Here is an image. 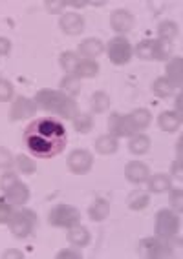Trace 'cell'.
Segmentation results:
<instances>
[{
    "label": "cell",
    "instance_id": "1",
    "mask_svg": "<svg viewBox=\"0 0 183 259\" xmlns=\"http://www.w3.org/2000/svg\"><path fill=\"white\" fill-rule=\"evenodd\" d=\"M24 146L39 159H51L66 148L68 132L57 117H37L24 130Z\"/></svg>",
    "mask_w": 183,
    "mask_h": 259
},
{
    "label": "cell",
    "instance_id": "2",
    "mask_svg": "<svg viewBox=\"0 0 183 259\" xmlns=\"http://www.w3.org/2000/svg\"><path fill=\"white\" fill-rule=\"evenodd\" d=\"M37 106L42 108V110H48V111H55V113H61L62 117H66V119H75L77 117V104L73 100H70L68 97H64L62 93L59 91H53V90H44V91H39L37 95Z\"/></svg>",
    "mask_w": 183,
    "mask_h": 259
},
{
    "label": "cell",
    "instance_id": "3",
    "mask_svg": "<svg viewBox=\"0 0 183 259\" xmlns=\"http://www.w3.org/2000/svg\"><path fill=\"white\" fill-rule=\"evenodd\" d=\"M35 224V214L30 210H22L19 214H13L10 219V228L17 237H26L28 234H31Z\"/></svg>",
    "mask_w": 183,
    "mask_h": 259
},
{
    "label": "cell",
    "instance_id": "4",
    "mask_svg": "<svg viewBox=\"0 0 183 259\" xmlns=\"http://www.w3.org/2000/svg\"><path fill=\"white\" fill-rule=\"evenodd\" d=\"M108 55H110V60L114 64H127L130 57H132V48H130V44H128V40L125 37H116L108 44Z\"/></svg>",
    "mask_w": 183,
    "mask_h": 259
},
{
    "label": "cell",
    "instance_id": "5",
    "mask_svg": "<svg viewBox=\"0 0 183 259\" xmlns=\"http://www.w3.org/2000/svg\"><path fill=\"white\" fill-rule=\"evenodd\" d=\"M50 223L53 226H73L79 223V212L71 206H66V204H59L51 210Z\"/></svg>",
    "mask_w": 183,
    "mask_h": 259
},
{
    "label": "cell",
    "instance_id": "6",
    "mask_svg": "<svg viewBox=\"0 0 183 259\" xmlns=\"http://www.w3.org/2000/svg\"><path fill=\"white\" fill-rule=\"evenodd\" d=\"M178 217L174 214H170L168 210H161L158 214V221H156V232H158L161 237H168L172 235L174 232H178Z\"/></svg>",
    "mask_w": 183,
    "mask_h": 259
},
{
    "label": "cell",
    "instance_id": "7",
    "mask_svg": "<svg viewBox=\"0 0 183 259\" xmlns=\"http://www.w3.org/2000/svg\"><path fill=\"white\" fill-rule=\"evenodd\" d=\"M139 254L145 257H167V255H170V250L163 239H147L141 241V244H139Z\"/></svg>",
    "mask_w": 183,
    "mask_h": 259
},
{
    "label": "cell",
    "instance_id": "8",
    "mask_svg": "<svg viewBox=\"0 0 183 259\" xmlns=\"http://www.w3.org/2000/svg\"><path fill=\"white\" fill-rule=\"evenodd\" d=\"M68 166H70L75 174H84L92 166V155L84 150H77L68 157Z\"/></svg>",
    "mask_w": 183,
    "mask_h": 259
},
{
    "label": "cell",
    "instance_id": "9",
    "mask_svg": "<svg viewBox=\"0 0 183 259\" xmlns=\"http://www.w3.org/2000/svg\"><path fill=\"white\" fill-rule=\"evenodd\" d=\"M108 126L112 130V134L117 135V137H127V135H130L134 130H136L128 117H125V115H117V113H114L112 117H110Z\"/></svg>",
    "mask_w": 183,
    "mask_h": 259
},
{
    "label": "cell",
    "instance_id": "10",
    "mask_svg": "<svg viewBox=\"0 0 183 259\" xmlns=\"http://www.w3.org/2000/svg\"><path fill=\"white\" fill-rule=\"evenodd\" d=\"M33 113H35V104H31L30 100L24 99V97H19V99L13 102L11 119H24V117H30V115Z\"/></svg>",
    "mask_w": 183,
    "mask_h": 259
},
{
    "label": "cell",
    "instance_id": "11",
    "mask_svg": "<svg viewBox=\"0 0 183 259\" xmlns=\"http://www.w3.org/2000/svg\"><path fill=\"white\" fill-rule=\"evenodd\" d=\"M132 24H134V19L130 17L128 11H116L112 15V28L116 31H130L132 30Z\"/></svg>",
    "mask_w": 183,
    "mask_h": 259
},
{
    "label": "cell",
    "instance_id": "12",
    "mask_svg": "<svg viewBox=\"0 0 183 259\" xmlns=\"http://www.w3.org/2000/svg\"><path fill=\"white\" fill-rule=\"evenodd\" d=\"M127 177L132 183H143L148 177V168L141 163H130L127 166Z\"/></svg>",
    "mask_w": 183,
    "mask_h": 259
},
{
    "label": "cell",
    "instance_id": "13",
    "mask_svg": "<svg viewBox=\"0 0 183 259\" xmlns=\"http://www.w3.org/2000/svg\"><path fill=\"white\" fill-rule=\"evenodd\" d=\"M62 30L70 33V35H77L82 31V19L79 15H73V13H68L64 19L61 20Z\"/></svg>",
    "mask_w": 183,
    "mask_h": 259
},
{
    "label": "cell",
    "instance_id": "14",
    "mask_svg": "<svg viewBox=\"0 0 183 259\" xmlns=\"http://www.w3.org/2000/svg\"><path fill=\"white\" fill-rule=\"evenodd\" d=\"M172 53V44L168 40H154L152 42V59L165 60Z\"/></svg>",
    "mask_w": 183,
    "mask_h": 259
},
{
    "label": "cell",
    "instance_id": "15",
    "mask_svg": "<svg viewBox=\"0 0 183 259\" xmlns=\"http://www.w3.org/2000/svg\"><path fill=\"white\" fill-rule=\"evenodd\" d=\"M159 126H161L165 132H176L179 128V113H172V111H165V113L159 115Z\"/></svg>",
    "mask_w": 183,
    "mask_h": 259
},
{
    "label": "cell",
    "instance_id": "16",
    "mask_svg": "<svg viewBox=\"0 0 183 259\" xmlns=\"http://www.w3.org/2000/svg\"><path fill=\"white\" fill-rule=\"evenodd\" d=\"M6 199L10 201L11 204H22L28 199V190H26V186L21 185V183H15V185L8 190V197H6Z\"/></svg>",
    "mask_w": 183,
    "mask_h": 259
},
{
    "label": "cell",
    "instance_id": "17",
    "mask_svg": "<svg viewBox=\"0 0 183 259\" xmlns=\"http://www.w3.org/2000/svg\"><path fill=\"white\" fill-rule=\"evenodd\" d=\"M97 71H99V66L94 62V60H79V64L75 68V73L81 75V77H96Z\"/></svg>",
    "mask_w": 183,
    "mask_h": 259
},
{
    "label": "cell",
    "instance_id": "18",
    "mask_svg": "<svg viewBox=\"0 0 183 259\" xmlns=\"http://www.w3.org/2000/svg\"><path fill=\"white\" fill-rule=\"evenodd\" d=\"M79 51H81V53H84L86 57H97L103 51V44L99 42V40H96V39L84 40V42L79 46Z\"/></svg>",
    "mask_w": 183,
    "mask_h": 259
},
{
    "label": "cell",
    "instance_id": "19",
    "mask_svg": "<svg viewBox=\"0 0 183 259\" xmlns=\"http://www.w3.org/2000/svg\"><path fill=\"white\" fill-rule=\"evenodd\" d=\"M128 119H130V122H132L134 128L141 130L150 122V113H148L147 110H136L134 113L128 115Z\"/></svg>",
    "mask_w": 183,
    "mask_h": 259
},
{
    "label": "cell",
    "instance_id": "20",
    "mask_svg": "<svg viewBox=\"0 0 183 259\" xmlns=\"http://www.w3.org/2000/svg\"><path fill=\"white\" fill-rule=\"evenodd\" d=\"M168 71V79H170V84L172 86H179L181 84V59H174L167 68Z\"/></svg>",
    "mask_w": 183,
    "mask_h": 259
},
{
    "label": "cell",
    "instance_id": "21",
    "mask_svg": "<svg viewBox=\"0 0 183 259\" xmlns=\"http://www.w3.org/2000/svg\"><path fill=\"white\" fill-rule=\"evenodd\" d=\"M68 239H70V243L77 244V246H82V244L88 243L90 235H88L86 228H82V226H77V228H71L70 230V234H68Z\"/></svg>",
    "mask_w": 183,
    "mask_h": 259
},
{
    "label": "cell",
    "instance_id": "22",
    "mask_svg": "<svg viewBox=\"0 0 183 259\" xmlns=\"http://www.w3.org/2000/svg\"><path fill=\"white\" fill-rule=\"evenodd\" d=\"M90 215L94 221H101L108 215V203L105 199H97L96 204L90 208Z\"/></svg>",
    "mask_w": 183,
    "mask_h": 259
},
{
    "label": "cell",
    "instance_id": "23",
    "mask_svg": "<svg viewBox=\"0 0 183 259\" xmlns=\"http://www.w3.org/2000/svg\"><path fill=\"white\" fill-rule=\"evenodd\" d=\"M128 204H130V208L134 210L145 208L148 204V195L145 194V192H141V190H136V192L130 194V197H128Z\"/></svg>",
    "mask_w": 183,
    "mask_h": 259
},
{
    "label": "cell",
    "instance_id": "24",
    "mask_svg": "<svg viewBox=\"0 0 183 259\" xmlns=\"http://www.w3.org/2000/svg\"><path fill=\"white\" fill-rule=\"evenodd\" d=\"M148 145H150V141H148V137H145V135H136L132 141H130V152H134V154H145L148 150Z\"/></svg>",
    "mask_w": 183,
    "mask_h": 259
},
{
    "label": "cell",
    "instance_id": "25",
    "mask_svg": "<svg viewBox=\"0 0 183 259\" xmlns=\"http://www.w3.org/2000/svg\"><path fill=\"white\" fill-rule=\"evenodd\" d=\"M97 152H101V154H112L117 150V141L114 137H101V139L97 141Z\"/></svg>",
    "mask_w": 183,
    "mask_h": 259
},
{
    "label": "cell",
    "instance_id": "26",
    "mask_svg": "<svg viewBox=\"0 0 183 259\" xmlns=\"http://www.w3.org/2000/svg\"><path fill=\"white\" fill-rule=\"evenodd\" d=\"M77 64H79V57L73 53V51H66L61 59V66L64 68L66 71H75Z\"/></svg>",
    "mask_w": 183,
    "mask_h": 259
},
{
    "label": "cell",
    "instance_id": "27",
    "mask_svg": "<svg viewBox=\"0 0 183 259\" xmlns=\"http://www.w3.org/2000/svg\"><path fill=\"white\" fill-rule=\"evenodd\" d=\"M108 104H110V100H108V97L105 93H96L94 97H92V108H94V111H103L107 110Z\"/></svg>",
    "mask_w": 183,
    "mask_h": 259
},
{
    "label": "cell",
    "instance_id": "28",
    "mask_svg": "<svg viewBox=\"0 0 183 259\" xmlns=\"http://www.w3.org/2000/svg\"><path fill=\"white\" fill-rule=\"evenodd\" d=\"M154 91L158 95H161V97H167V95H170L174 91V86L167 79H158L154 82Z\"/></svg>",
    "mask_w": 183,
    "mask_h": 259
},
{
    "label": "cell",
    "instance_id": "29",
    "mask_svg": "<svg viewBox=\"0 0 183 259\" xmlns=\"http://www.w3.org/2000/svg\"><path fill=\"white\" fill-rule=\"evenodd\" d=\"M152 42L154 40H143L141 44L137 46V55H139V59L143 60L152 59Z\"/></svg>",
    "mask_w": 183,
    "mask_h": 259
},
{
    "label": "cell",
    "instance_id": "30",
    "mask_svg": "<svg viewBox=\"0 0 183 259\" xmlns=\"http://www.w3.org/2000/svg\"><path fill=\"white\" fill-rule=\"evenodd\" d=\"M148 186H150L152 192H163V190L168 188V179L165 175H156V177L150 179V185Z\"/></svg>",
    "mask_w": 183,
    "mask_h": 259
},
{
    "label": "cell",
    "instance_id": "31",
    "mask_svg": "<svg viewBox=\"0 0 183 259\" xmlns=\"http://www.w3.org/2000/svg\"><path fill=\"white\" fill-rule=\"evenodd\" d=\"M75 126L81 134H86L94 126V120H92L90 115H81V117H75Z\"/></svg>",
    "mask_w": 183,
    "mask_h": 259
},
{
    "label": "cell",
    "instance_id": "32",
    "mask_svg": "<svg viewBox=\"0 0 183 259\" xmlns=\"http://www.w3.org/2000/svg\"><path fill=\"white\" fill-rule=\"evenodd\" d=\"M159 35L165 37V39H174L178 35V26L172 24V22H163L159 26Z\"/></svg>",
    "mask_w": 183,
    "mask_h": 259
},
{
    "label": "cell",
    "instance_id": "33",
    "mask_svg": "<svg viewBox=\"0 0 183 259\" xmlns=\"http://www.w3.org/2000/svg\"><path fill=\"white\" fill-rule=\"evenodd\" d=\"M17 165H19L21 172H24V174H33L35 172V163L28 159L26 155H19L17 157Z\"/></svg>",
    "mask_w": 183,
    "mask_h": 259
},
{
    "label": "cell",
    "instance_id": "34",
    "mask_svg": "<svg viewBox=\"0 0 183 259\" xmlns=\"http://www.w3.org/2000/svg\"><path fill=\"white\" fill-rule=\"evenodd\" d=\"M13 215V210H11V203H6V201H0V223H8Z\"/></svg>",
    "mask_w": 183,
    "mask_h": 259
},
{
    "label": "cell",
    "instance_id": "35",
    "mask_svg": "<svg viewBox=\"0 0 183 259\" xmlns=\"http://www.w3.org/2000/svg\"><path fill=\"white\" fill-rule=\"evenodd\" d=\"M62 86H64V90H68L70 93H79V80L75 79V77H66V79L62 80Z\"/></svg>",
    "mask_w": 183,
    "mask_h": 259
},
{
    "label": "cell",
    "instance_id": "36",
    "mask_svg": "<svg viewBox=\"0 0 183 259\" xmlns=\"http://www.w3.org/2000/svg\"><path fill=\"white\" fill-rule=\"evenodd\" d=\"M0 183H2V188H4L6 192H8V190H10L11 186L15 185V183H19V181H17V177L13 174H6L4 177H2V181H0Z\"/></svg>",
    "mask_w": 183,
    "mask_h": 259
},
{
    "label": "cell",
    "instance_id": "37",
    "mask_svg": "<svg viewBox=\"0 0 183 259\" xmlns=\"http://www.w3.org/2000/svg\"><path fill=\"white\" fill-rule=\"evenodd\" d=\"M11 97V86L6 80H0V100H8Z\"/></svg>",
    "mask_w": 183,
    "mask_h": 259
},
{
    "label": "cell",
    "instance_id": "38",
    "mask_svg": "<svg viewBox=\"0 0 183 259\" xmlns=\"http://www.w3.org/2000/svg\"><path fill=\"white\" fill-rule=\"evenodd\" d=\"M170 203H172L174 208H178V212L181 210V190H174L170 194Z\"/></svg>",
    "mask_w": 183,
    "mask_h": 259
},
{
    "label": "cell",
    "instance_id": "39",
    "mask_svg": "<svg viewBox=\"0 0 183 259\" xmlns=\"http://www.w3.org/2000/svg\"><path fill=\"white\" fill-rule=\"evenodd\" d=\"M11 165V155L8 154V150L0 148V166H10Z\"/></svg>",
    "mask_w": 183,
    "mask_h": 259
},
{
    "label": "cell",
    "instance_id": "40",
    "mask_svg": "<svg viewBox=\"0 0 183 259\" xmlns=\"http://www.w3.org/2000/svg\"><path fill=\"white\" fill-rule=\"evenodd\" d=\"M172 172H174V175H178V179H181V174H179V161H178V166L174 165Z\"/></svg>",
    "mask_w": 183,
    "mask_h": 259
}]
</instances>
